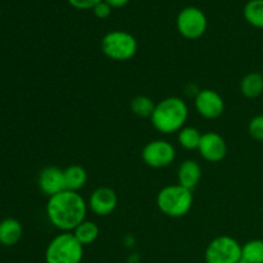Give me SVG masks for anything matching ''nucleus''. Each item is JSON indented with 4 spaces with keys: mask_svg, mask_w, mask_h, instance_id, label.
Here are the masks:
<instances>
[{
    "mask_svg": "<svg viewBox=\"0 0 263 263\" xmlns=\"http://www.w3.org/2000/svg\"><path fill=\"white\" fill-rule=\"evenodd\" d=\"M100 2H103V0H68V3L72 7L81 10L92 9V8L97 4H99Z\"/></svg>",
    "mask_w": 263,
    "mask_h": 263,
    "instance_id": "obj_24",
    "label": "nucleus"
},
{
    "mask_svg": "<svg viewBox=\"0 0 263 263\" xmlns=\"http://www.w3.org/2000/svg\"><path fill=\"white\" fill-rule=\"evenodd\" d=\"M130 108L131 112L135 116H138V117L151 118L152 115H153L154 108H156V104L146 95H138V97H135L131 100Z\"/></svg>",
    "mask_w": 263,
    "mask_h": 263,
    "instance_id": "obj_21",
    "label": "nucleus"
},
{
    "mask_svg": "<svg viewBox=\"0 0 263 263\" xmlns=\"http://www.w3.org/2000/svg\"><path fill=\"white\" fill-rule=\"evenodd\" d=\"M198 115L207 120H216L225 112V100L212 89H203L198 91L194 99Z\"/></svg>",
    "mask_w": 263,
    "mask_h": 263,
    "instance_id": "obj_9",
    "label": "nucleus"
},
{
    "mask_svg": "<svg viewBox=\"0 0 263 263\" xmlns=\"http://www.w3.org/2000/svg\"><path fill=\"white\" fill-rule=\"evenodd\" d=\"M89 207L81 194L71 190H63L53 195L46 203V216L51 225L62 233H72L86 220Z\"/></svg>",
    "mask_w": 263,
    "mask_h": 263,
    "instance_id": "obj_1",
    "label": "nucleus"
},
{
    "mask_svg": "<svg viewBox=\"0 0 263 263\" xmlns=\"http://www.w3.org/2000/svg\"><path fill=\"white\" fill-rule=\"evenodd\" d=\"M118 204V197L113 189L108 186H100L91 193L87 202V207L94 215L99 217H107L112 215Z\"/></svg>",
    "mask_w": 263,
    "mask_h": 263,
    "instance_id": "obj_11",
    "label": "nucleus"
},
{
    "mask_svg": "<svg viewBox=\"0 0 263 263\" xmlns=\"http://www.w3.org/2000/svg\"><path fill=\"white\" fill-rule=\"evenodd\" d=\"M23 228L15 218H5L0 221V244L4 247H13L21 240Z\"/></svg>",
    "mask_w": 263,
    "mask_h": 263,
    "instance_id": "obj_14",
    "label": "nucleus"
},
{
    "mask_svg": "<svg viewBox=\"0 0 263 263\" xmlns=\"http://www.w3.org/2000/svg\"><path fill=\"white\" fill-rule=\"evenodd\" d=\"M194 203L192 190L179 184L167 185L157 194V207L164 216L181 218L190 212Z\"/></svg>",
    "mask_w": 263,
    "mask_h": 263,
    "instance_id": "obj_3",
    "label": "nucleus"
},
{
    "mask_svg": "<svg viewBox=\"0 0 263 263\" xmlns=\"http://www.w3.org/2000/svg\"><path fill=\"white\" fill-rule=\"evenodd\" d=\"M241 259L247 263H263L262 239H252L241 246Z\"/></svg>",
    "mask_w": 263,
    "mask_h": 263,
    "instance_id": "obj_20",
    "label": "nucleus"
},
{
    "mask_svg": "<svg viewBox=\"0 0 263 263\" xmlns=\"http://www.w3.org/2000/svg\"><path fill=\"white\" fill-rule=\"evenodd\" d=\"M141 158L152 168H166L176 159V149L170 141L157 139L145 144L141 151Z\"/></svg>",
    "mask_w": 263,
    "mask_h": 263,
    "instance_id": "obj_8",
    "label": "nucleus"
},
{
    "mask_svg": "<svg viewBox=\"0 0 263 263\" xmlns=\"http://www.w3.org/2000/svg\"><path fill=\"white\" fill-rule=\"evenodd\" d=\"M243 14L249 25L263 30V0H249L244 7Z\"/></svg>",
    "mask_w": 263,
    "mask_h": 263,
    "instance_id": "obj_19",
    "label": "nucleus"
},
{
    "mask_svg": "<svg viewBox=\"0 0 263 263\" xmlns=\"http://www.w3.org/2000/svg\"><path fill=\"white\" fill-rule=\"evenodd\" d=\"M64 171V182H66V190L79 193L87 182V172L84 167L80 164H72L67 167Z\"/></svg>",
    "mask_w": 263,
    "mask_h": 263,
    "instance_id": "obj_15",
    "label": "nucleus"
},
{
    "mask_svg": "<svg viewBox=\"0 0 263 263\" xmlns=\"http://www.w3.org/2000/svg\"><path fill=\"white\" fill-rule=\"evenodd\" d=\"M241 246L230 235H220L212 239L204 252L205 263H239Z\"/></svg>",
    "mask_w": 263,
    "mask_h": 263,
    "instance_id": "obj_6",
    "label": "nucleus"
},
{
    "mask_svg": "<svg viewBox=\"0 0 263 263\" xmlns=\"http://www.w3.org/2000/svg\"><path fill=\"white\" fill-rule=\"evenodd\" d=\"M99 226L94 222V221L85 220L84 222L80 223L72 234L74 235V238L82 244V246H90V244L94 243L98 238H99Z\"/></svg>",
    "mask_w": 263,
    "mask_h": 263,
    "instance_id": "obj_17",
    "label": "nucleus"
},
{
    "mask_svg": "<svg viewBox=\"0 0 263 263\" xmlns=\"http://www.w3.org/2000/svg\"><path fill=\"white\" fill-rule=\"evenodd\" d=\"M240 91L248 99H256L263 94V74L261 72H251L240 81Z\"/></svg>",
    "mask_w": 263,
    "mask_h": 263,
    "instance_id": "obj_16",
    "label": "nucleus"
},
{
    "mask_svg": "<svg viewBox=\"0 0 263 263\" xmlns=\"http://www.w3.org/2000/svg\"><path fill=\"white\" fill-rule=\"evenodd\" d=\"M248 133L252 139L263 141V115H258L249 121Z\"/></svg>",
    "mask_w": 263,
    "mask_h": 263,
    "instance_id": "obj_22",
    "label": "nucleus"
},
{
    "mask_svg": "<svg viewBox=\"0 0 263 263\" xmlns=\"http://www.w3.org/2000/svg\"><path fill=\"white\" fill-rule=\"evenodd\" d=\"M177 30L182 37L187 40H198L207 31V17L204 13L195 7L184 8L176 20Z\"/></svg>",
    "mask_w": 263,
    "mask_h": 263,
    "instance_id": "obj_7",
    "label": "nucleus"
},
{
    "mask_svg": "<svg viewBox=\"0 0 263 263\" xmlns=\"http://www.w3.org/2000/svg\"><path fill=\"white\" fill-rule=\"evenodd\" d=\"M202 179V167L194 159L181 162L177 168V184L186 189L193 190Z\"/></svg>",
    "mask_w": 263,
    "mask_h": 263,
    "instance_id": "obj_13",
    "label": "nucleus"
},
{
    "mask_svg": "<svg viewBox=\"0 0 263 263\" xmlns=\"http://www.w3.org/2000/svg\"><path fill=\"white\" fill-rule=\"evenodd\" d=\"M198 151L204 161L211 162V163H218L225 159L226 154H228V144L220 134L208 131L202 135Z\"/></svg>",
    "mask_w": 263,
    "mask_h": 263,
    "instance_id": "obj_10",
    "label": "nucleus"
},
{
    "mask_svg": "<svg viewBox=\"0 0 263 263\" xmlns=\"http://www.w3.org/2000/svg\"><path fill=\"white\" fill-rule=\"evenodd\" d=\"M202 135L198 128L192 127V126H185L177 133V141L180 146H182L186 151H195L199 148Z\"/></svg>",
    "mask_w": 263,
    "mask_h": 263,
    "instance_id": "obj_18",
    "label": "nucleus"
},
{
    "mask_svg": "<svg viewBox=\"0 0 263 263\" xmlns=\"http://www.w3.org/2000/svg\"><path fill=\"white\" fill-rule=\"evenodd\" d=\"M187 117L189 108L184 99L179 97H168L157 103L151 122L159 134L171 135L185 127Z\"/></svg>",
    "mask_w": 263,
    "mask_h": 263,
    "instance_id": "obj_2",
    "label": "nucleus"
},
{
    "mask_svg": "<svg viewBox=\"0 0 263 263\" xmlns=\"http://www.w3.org/2000/svg\"><path fill=\"white\" fill-rule=\"evenodd\" d=\"M100 48L110 61L126 62L133 59L138 53V41L130 32L116 30L103 36Z\"/></svg>",
    "mask_w": 263,
    "mask_h": 263,
    "instance_id": "obj_5",
    "label": "nucleus"
},
{
    "mask_svg": "<svg viewBox=\"0 0 263 263\" xmlns=\"http://www.w3.org/2000/svg\"><path fill=\"white\" fill-rule=\"evenodd\" d=\"M261 73L263 74V66H262V72H261Z\"/></svg>",
    "mask_w": 263,
    "mask_h": 263,
    "instance_id": "obj_26",
    "label": "nucleus"
},
{
    "mask_svg": "<svg viewBox=\"0 0 263 263\" xmlns=\"http://www.w3.org/2000/svg\"><path fill=\"white\" fill-rule=\"evenodd\" d=\"M110 8H122L125 7L126 4H128L130 0H104Z\"/></svg>",
    "mask_w": 263,
    "mask_h": 263,
    "instance_id": "obj_25",
    "label": "nucleus"
},
{
    "mask_svg": "<svg viewBox=\"0 0 263 263\" xmlns=\"http://www.w3.org/2000/svg\"><path fill=\"white\" fill-rule=\"evenodd\" d=\"M92 10H94L95 17H98L99 20H105V18H108L110 15L112 8H110L104 0H103V2H100L99 4L95 5V7L92 8Z\"/></svg>",
    "mask_w": 263,
    "mask_h": 263,
    "instance_id": "obj_23",
    "label": "nucleus"
},
{
    "mask_svg": "<svg viewBox=\"0 0 263 263\" xmlns=\"http://www.w3.org/2000/svg\"><path fill=\"white\" fill-rule=\"evenodd\" d=\"M39 189L48 198L58 194V193L66 190V182H64V171L59 167L49 166L41 170L39 175Z\"/></svg>",
    "mask_w": 263,
    "mask_h": 263,
    "instance_id": "obj_12",
    "label": "nucleus"
},
{
    "mask_svg": "<svg viewBox=\"0 0 263 263\" xmlns=\"http://www.w3.org/2000/svg\"><path fill=\"white\" fill-rule=\"evenodd\" d=\"M84 246L72 233H61L49 241L45 249V263H81Z\"/></svg>",
    "mask_w": 263,
    "mask_h": 263,
    "instance_id": "obj_4",
    "label": "nucleus"
}]
</instances>
